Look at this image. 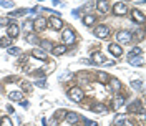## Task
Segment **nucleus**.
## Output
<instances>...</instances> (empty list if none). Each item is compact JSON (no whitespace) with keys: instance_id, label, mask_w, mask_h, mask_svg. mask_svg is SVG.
Instances as JSON below:
<instances>
[{"instance_id":"3","label":"nucleus","mask_w":146,"mask_h":126,"mask_svg":"<svg viewBox=\"0 0 146 126\" xmlns=\"http://www.w3.org/2000/svg\"><path fill=\"white\" fill-rule=\"evenodd\" d=\"M62 38H63V45H72V43H75V40H76V35H75L73 30L66 28V30H63V33H62Z\"/></svg>"},{"instance_id":"22","label":"nucleus","mask_w":146,"mask_h":126,"mask_svg":"<svg viewBox=\"0 0 146 126\" xmlns=\"http://www.w3.org/2000/svg\"><path fill=\"white\" fill-rule=\"evenodd\" d=\"M123 105H125V96H116V98H115V103H113V108L119 109Z\"/></svg>"},{"instance_id":"5","label":"nucleus","mask_w":146,"mask_h":126,"mask_svg":"<svg viewBox=\"0 0 146 126\" xmlns=\"http://www.w3.org/2000/svg\"><path fill=\"white\" fill-rule=\"evenodd\" d=\"M46 25H48V22H46L45 17H38L33 20V30L35 32H42V30H45Z\"/></svg>"},{"instance_id":"19","label":"nucleus","mask_w":146,"mask_h":126,"mask_svg":"<svg viewBox=\"0 0 146 126\" xmlns=\"http://www.w3.org/2000/svg\"><path fill=\"white\" fill-rule=\"evenodd\" d=\"M110 88H111L113 91H119L121 90V83H119V80L111 78V80H110Z\"/></svg>"},{"instance_id":"40","label":"nucleus","mask_w":146,"mask_h":126,"mask_svg":"<svg viewBox=\"0 0 146 126\" xmlns=\"http://www.w3.org/2000/svg\"><path fill=\"white\" fill-rule=\"evenodd\" d=\"M118 126H128V125H118Z\"/></svg>"},{"instance_id":"27","label":"nucleus","mask_w":146,"mask_h":126,"mask_svg":"<svg viewBox=\"0 0 146 126\" xmlns=\"http://www.w3.org/2000/svg\"><path fill=\"white\" fill-rule=\"evenodd\" d=\"M0 48H10V38L9 36L0 38Z\"/></svg>"},{"instance_id":"37","label":"nucleus","mask_w":146,"mask_h":126,"mask_svg":"<svg viewBox=\"0 0 146 126\" xmlns=\"http://www.w3.org/2000/svg\"><path fill=\"white\" fill-rule=\"evenodd\" d=\"M20 105H22L23 108H28V106H30V103H28V101H25V99H22V101H20Z\"/></svg>"},{"instance_id":"28","label":"nucleus","mask_w":146,"mask_h":126,"mask_svg":"<svg viewBox=\"0 0 146 126\" xmlns=\"http://www.w3.org/2000/svg\"><path fill=\"white\" fill-rule=\"evenodd\" d=\"M0 7H5V9H12V7H13V2H10V0H0Z\"/></svg>"},{"instance_id":"21","label":"nucleus","mask_w":146,"mask_h":126,"mask_svg":"<svg viewBox=\"0 0 146 126\" xmlns=\"http://www.w3.org/2000/svg\"><path fill=\"white\" fill-rule=\"evenodd\" d=\"M96 80L100 81V83H108V73H105V72H98L96 73Z\"/></svg>"},{"instance_id":"24","label":"nucleus","mask_w":146,"mask_h":126,"mask_svg":"<svg viewBox=\"0 0 146 126\" xmlns=\"http://www.w3.org/2000/svg\"><path fill=\"white\" fill-rule=\"evenodd\" d=\"M23 32H27V35L30 33V32H33V22H30V20H27L25 23H23Z\"/></svg>"},{"instance_id":"25","label":"nucleus","mask_w":146,"mask_h":126,"mask_svg":"<svg viewBox=\"0 0 146 126\" xmlns=\"http://www.w3.org/2000/svg\"><path fill=\"white\" fill-rule=\"evenodd\" d=\"M106 109H108V108H106L105 105L98 103V105H95V106H93V109H91V111H95V113H105Z\"/></svg>"},{"instance_id":"35","label":"nucleus","mask_w":146,"mask_h":126,"mask_svg":"<svg viewBox=\"0 0 146 126\" xmlns=\"http://www.w3.org/2000/svg\"><path fill=\"white\" fill-rule=\"evenodd\" d=\"M68 78H72V73H63V75L60 76V81H63V80H68Z\"/></svg>"},{"instance_id":"11","label":"nucleus","mask_w":146,"mask_h":126,"mask_svg":"<svg viewBox=\"0 0 146 126\" xmlns=\"http://www.w3.org/2000/svg\"><path fill=\"white\" fill-rule=\"evenodd\" d=\"M108 50H110V53L113 55V56H121V53H123V48H121L118 43H110Z\"/></svg>"},{"instance_id":"39","label":"nucleus","mask_w":146,"mask_h":126,"mask_svg":"<svg viewBox=\"0 0 146 126\" xmlns=\"http://www.w3.org/2000/svg\"><path fill=\"white\" fill-rule=\"evenodd\" d=\"M7 111H9V113H13L15 109H13V106H10V105H9V106H7Z\"/></svg>"},{"instance_id":"34","label":"nucleus","mask_w":146,"mask_h":126,"mask_svg":"<svg viewBox=\"0 0 146 126\" xmlns=\"http://www.w3.org/2000/svg\"><path fill=\"white\" fill-rule=\"evenodd\" d=\"M27 42H33V43H36V36L33 35V33H28L27 35Z\"/></svg>"},{"instance_id":"29","label":"nucleus","mask_w":146,"mask_h":126,"mask_svg":"<svg viewBox=\"0 0 146 126\" xmlns=\"http://www.w3.org/2000/svg\"><path fill=\"white\" fill-rule=\"evenodd\" d=\"M138 55H141V48H139V46H135V48L129 52V56H128V58H131V56H138Z\"/></svg>"},{"instance_id":"2","label":"nucleus","mask_w":146,"mask_h":126,"mask_svg":"<svg viewBox=\"0 0 146 126\" xmlns=\"http://www.w3.org/2000/svg\"><path fill=\"white\" fill-rule=\"evenodd\" d=\"M131 38H133V35H131L129 32H126V30H121V32L116 33V40H118V43H121V45H128V43H131Z\"/></svg>"},{"instance_id":"33","label":"nucleus","mask_w":146,"mask_h":126,"mask_svg":"<svg viewBox=\"0 0 146 126\" xmlns=\"http://www.w3.org/2000/svg\"><path fill=\"white\" fill-rule=\"evenodd\" d=\"M35 85L36 86H40V88H46V80H36Z\"/></svg>"},{"instance_id":"1","label":"nucleus","mask_w":146,"mask_h":126,"mask_svg":"<svg viewBox=\"0 0 146 126\" xmlns=\"http://www.w3.org/2000/svg\"><path fill=\"white\" fill-rule=\"evenodd\" d=\"M68 98L75 101V103H80L83 99V91L82 88H78V86H72L70 90H68Z\"/></svg>"},{"instance_id":"4","label":"nucleus","mask_w":146,"mask_h":126,"mask_svg":"<svg viewBox=\"0 0 146 126\" xmlns=\"http://www.w3.org/2000/svg\"><path fill=\"white\" fill-rule=\"evenodd\" d=\"M7 35H9V38H17L20 35V27L13 20H10V23L7 25Z\"/></svg>"},{"instance_id":"17","label":"nucleus","mask_w":146,"mask_h":126,"mask_svg":"<svg viewBox=\"0 0 146 126\" xmlns=\"http://www.w3.org/2000/svg\"><path fill=\"white\" fill-rule=\"evenodd\" d=\"M65 52H66V45H56L52 48V53L55 55V56H60V55H63Z\"/></svg>"},{"instance_id":"20","label":"nucleus","mask_w":146,"mask_h":126,"mask_svg":"<svg viewBox=\"0 0 146 126\" xmlns=\"http://www.w3.org/2000/svg\"><path fill=\"white\" fill-rule=\"evenodd\" d=\"M9 98L12 99V101H22L23 95H22V91H12L9 95Z\"/></svg>"},{"instance_id":"15","label":"nucleus","mask_w":146,"mask_h":126,"mask_svg":"<svg viewBox=\"0 0 146 126\" xmlns=\"http://www.w3.org/2000/svg\"><path fill=\"white\" fill-rule=\"evenodd\" d=\"M96 10H98L100 13H106V12H108V2H106V0H98V2H96Z\"/></svg>"},{"instance_id":"36","label":"nucleus","mask_w":146,"mask_h":126,"mask_svg":"<svg viewBox=\"0 0 146 126\" xmlns=\"http://www.w3.org/2000/svg\"><path fill=\"white\" fill-rule=\"evenodd\" d=\"M85 125H86V126H98L95 121H90V119H85Z\"/></svg>"},{"instance_id":"30","label":"nucleus","mask_w":146,"mask_h":126,"mask_svg":"<svg viewBox=\"0 0 146 126\" xmlns=\"http://www.w3.org/2000/svg\"><path fill=\"white\" fill-rule=\"evenodd\" d=\"M9 23H10V20L7 17H0V28H2V27H7Z\"/></svg>"},{"instance_id":"41","label":"nucleus","mask_w":146,"mask_h":126,"mask_svg":"<svg viewBox=\"0 0 146 126\" xmlns=\"http://www.w3.org/2000/svg\"><path fill=\"white\" fill-rule=\"evenodd\" d=\"M75 126H76V125H75Z\"/></svg>"},{"instance_id":"38","label":"nucleus","mask_w":146,"mask_h":126,"mask_svg":"<svg viewBox=\"0 0 146 126\" xmlns=\"http://www.w3.org/2000/svg\"><path fill=\"white\" fill-rule=\"evenodd\" d=\"M23 90H25V91H30V90H32V85H27V83H25V85H23Z\"/></svg>"},{"instance_id":"16","label":"nucleus","mask_w":146,"mask_h":126,"mask_svg":"<svg viewBox=\"0 0 146 126\" xmlns=\"http://www.w3.org/2000/svg\"><path fill=\"white\" fill-rule=\"evenodd\" d=\"M128 62H129V65H135V66H143L145 60H143V56H131V58H128Z\"/></svg>"},{"instance_id":"7","label":"nucleus","mask_w":146,"mask_h":126,"mask_svg":"<svg viewBox=\"0 0 146 126\" xmlns=\"http://www.w3.org/2000/svg\"><path fill=\"white\" fill-rule=\"evenodd\" d=\"M95 35L98 36V38H108L110 28L106 25H98V27L95 28Z\"/></svg>"},{"instance_id":"8","label":"nucleus","mask_w":146,"mask_h":126,"mask_svg":"<svg viewBox=\"0 0 146 126\" xmlns=\"http://www.w3.org/2000/svg\"><path fill=\"white\" fill-rule=\"evenodd\" d=\"M128 111H129V113H141V115H143V113H145V111H143V105H141V101H139V99H136V101H133V103H129V105H128Z\"/></svg>"},{"instance_id":"18","label":"nucleus","mask_w":146,"mask_h":126,"mask_svg":"<svg viewBox=\"0 0 146 126\" xmlns=\"http://www.w3.org/2000/svg\"><path fill=\"white\" fill-rule=\"evenodd\" d=\"M95 20H96V17L91 15V13H88V15L83 17V23H85L86 27H91V25H95Z\"/></svg>"},{"instance_id":"14","label":"nucleus","mask_w":146,"mask_h":126,"mask_svg":"<svg viewBox=\"0 0 146 126\" xmlns=\"http://www.w3.org/2000/svg\"><path fill=\"white\" fill-rule=\"evenodd\" d=\"M32 56L36 58V60H46V53L43 50H40V48H33L32 50Z\"/></svg>"},{"instance_id":"32","label":"nucleus","mask_w":146,"mask_h":126,"mask_svg":"<svg viewBox=\"0 0 146 126\" xmlns=\"http://www.w3.org/2000/svg\"><path fill=\"white\" fill-rule=\"evenodd\" d=\"M9 53L10 55H18V53H20V48H17V46H10V48H9Z\"/></svg>"},{"instance_id":"10","label":"nucleus","mask_w":146,"mask_h":126,"mask_svg":"<svg viewBox=\"0 0 146 126\" xmlns=\"http://www.w3.org/2000/svg\"><path fill=\"white\" fill-rule=\"evenodd\" d=\"M78 121H80V116H78L76 113H73V111H70V113L65 115V123H70V125L75 126Z\"/></svg>"},{"instance_id":"13","label":"nucleus","mask_w":146,"mask_h":126,"mask_svg":"<svg viewBox=\"0 0 146 126\" xmlns=\"http://www.w3.org/2000/svg\"><path fill=\"white\" fill-rule=\"evenodd\" d=\"M91 63H96V65H103V63H106V58L103 56L101 53H93L91 55Z\"/></svg>"},{"instance_id":"23","label":"nucleus","mask_w":146,"mask_h":126,"mask_svg":"<svg viewBox=\"0 0 146 126\" xmlns=\"http://www.w3.org/2000/svg\"><path fill=\"white\" fill-rule=\"evenodd\" d=\"M52 48H53V45H52V42H48V40H43V42H40V50H50L52 52Z\"/></svg>"},{"instance_id":"6","label":"nucleus","mask_w":146,"mask_h":126,"mask_svg":"<svg viewBox=\"0 0 146 126\" xmlns=\"http://www.w3.org/2000/svg\"><path fill=\"white\" fill-rule=\"evenodd\" d=\"M128 12V7L125 2H116L115 5H113V13L115 15H125Z\"/></svg>"},{"instance_id":"31","label":"nucleus","mask_w":146,"mask_h":126,"mask_svg":"<svg viewBox=\"0 0 146 126\" xmlns=\"http://www.w3.org/2000/svg\"><path fill=\"white\" fill-rule=\"evenodd\" d=\"M131 86H133V88H136V90H143V81H133V83H131Z\"/></svg>"},{"instance_id":"26","label":"nucleus","mask_w":146,"mask_h":126,"mask_svg":"<svg viewBox=\"0 0 146 126\" xmlns=\"http://www.w3.org/2000/svg\"><path fill=\"white\" fill-rule=\"evenodd\" d=\"M0 126H13V123L9 116H2L0 118Z\"/></svg>"},{"instance_id":"9","label":"nucleus","mask_w":146,"mask_h":126,"mask_svg":"<svg viewBox=\"0 0 146 126\" xmlns=\"http://www.w3.org/2000/svg\"><path fill=\"white\" fill-rule=\"evenodd\" d=\"M52 28L55 30H60V28H63V20L60 18V15H53V17H50V22H48Z\"/></svg>"},{"instance_id":"12","label":"nucleus","mask_w":146,"mask_h":126,"mask_svg":"<svg viewBox=\"0 0 146 126\" xmlns=\"http://www.w3.org/2000/svg\"><path fill=\"white\" fill-rule=\"evenodd\" d=\"M131 18H133V22H136V23H145V15H143V12H139V10H133L131 12Z\"/></svg>"}]
</instances>
